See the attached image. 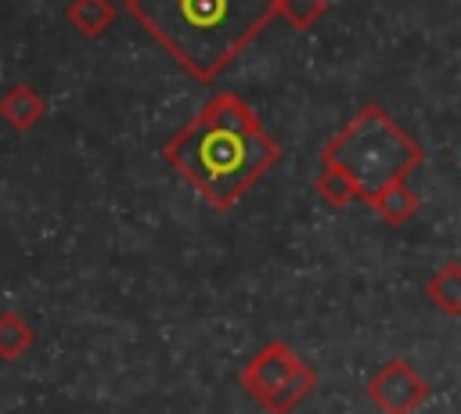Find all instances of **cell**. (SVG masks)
<instances>
[{
	"instance_id": "6da1fadb",
	"label": "cell",
	"mask_w": 461,
	"mask_h": 414,
	"mask_svg": "<svg viewBox=\"0 0 461 414\" xmlns=\"http://www.w3.org/2000/svg\"><path fill=\"white\" fill-rule=\"evenodd\" d=\"M162 158L223 212L277 166L281 148L238 94H216L173 140H166Z\"/></svg>"
},
{
	"instance_id": "7a4b0ae2",
	"label": "cell",
	"mask_w": 461,
	"mask_h": 414,
	"mask_svg": "<svg viewBox=\"0 0 461 414\" xmlns=\"http://www.w3.org/2000/svg\"><path fill=\"white\" fill-rule=\"evenodd\" d=\"M126 11L187 76L212 83L277 14V0H126Z\"/></svg>"
},
{
	"instance_id": "3957f363",
	"label": "cell",
	"mask_w": 461,
	"mask_h": 414,
	"mask_svg": "<svg viewBox=\"0 0 461 414\" xmlns=\"http://www.w3.org/2000/svg\"><path fill=\"white\" fill-rule=\"evenodd\" d=\"M421 158V144L382 104H364L321 151V162L339 166L357 184L364 205H371L385 187L407 180Z\"/></svg>"
},
{
	"instance_id": "277c9868",
	"label": "cell",
	"mask_w": 461,
	"mask_h": 414,
	"mask_svg": "<svg viewBox=\"0 0 461 414\" xmlns=\"http://www.w3.org/2000/svg\"><path fill=\"white\" fill-rule=\"evenodd\" d=\"M313 385H317V371L288 342H277V338L259 346L241 367V389L267 414L295 410L313 392Z\"/></svg>"
},
{
	"instance_id": "5b68a950",
	"label": "cell",
	"mask_w": 461,
	"mask_h": 414,
	"mask_svg": "<svg viewBox=\"0 0 461 414\" xmlns=\"http://www.w3.org/2000/svg\"><path fill=\"white\" fill-rule=\"evenodd\" d=\"M367 400L382 414H414L429 400V382L403 356H393L367 378Z\"/></svg>"
},
{
	"instance_id": "8992f818",
	"label": "cell",
	"mask_w": 461,
	"mask_h": 414,
	"mask_svg": "<svg viewBox=\"0 0 461 414\" xmlns=\"http://www.w3.org/2000/svg\"><path fill=\"white\" fill-rule=\"evenodd\" d=\"M47 115V101L36 86L29 83H14L4 97H0V119L11 126V130H32L36 122H43Z\"/></svg>"
},
{
	"instance_id": "52a82bcc",
	"label": "cell",
	"mask_w": 461,
	"mask_h": 414,
	"mask_svg": "<svg viewBox=\"0 0 461 414\" xmlns=\"http://www.w3.org/2000/svg\"><path fill=\"white\" fill-rule=\"evenodd\" d=\"M425 295H429V302H432L439 313H447V317H461V263H447V266H439V270L429 277Z\"/></svg>"
},
{
	"instance_id": "ba28073f",
	"label": "cell",
	"mask_w": 461,
	"mask_h": 414,
	"mask_svg": "<svg viewBox=\"0 0 461 414\" xmlns=\"http://www.w3.org/2000/svg\"><path fill=\"white\" fill-rule=\"evenodd\" d=\"M313 191H317V198H321L324 205H331V209H342V205H349V202H360L357 184H353L339 166H331V162H321V169H317V176H313Z\"/></svg>"
},
{
	"instance_id": "9c48e42d",
	"label": "cell",
	"mask_w": 461,
	"mask_h": 414,
	"mask_svg": "<svg viewBox=\"0 0 461 414\" xmlns=\"http://www.w3.org/2000/svg\"><path fill=\"white\" fill-rule=\"evenodd\" d=\"M371 209L389 223V227H403L414 212H418V194L407 187V180L385 187L378 198H371Z\"/></svg>"
},
{
	"instance_id": "30bf717a",
	"label": "cell",
	"mask_w": 461,
	"mask_h": 414,
	"mask_svg": "<svg viewBox=\"0 0 461 414\" xmlns=\"http://www.w3.org/2000/svg\"><path fill=\"white\" fill-rule=\"evenodd\" d=\"M68 22L83 36H104L115 22V7H112V0H72Z\"/></svg>"
},
{
	"instance_id": "8fae6325",
	"label": "cell",
	"mask_w": 461,
	"mask_h": 414,
	"mask_svg": "<svg viewBox=\"0 0 461 414\" xmlns=\"http://www.w3.org/2000/svg\"><path fill=\"white\" fill-rule=\"evenodd\" d=\"M32 342H36L32 324L18 310H4L0 313V360H18Z\"/></svg>"
},
{
	"instance_id": "7c38bea8",
	"label": "cell",
	"mask_w": 461,
	"mask_h": 414,
	"mask_svg": "<svg viewBox=\"0 0 461 414\" xmlns=\"http://www.w3.org/2000/svg\"><path fill=\"white\" fill-rule=\"evenodd\" d=\"M324 11H328V0H277V14L295 29L317 25Z\"/></svg>"
}]
</instances>
